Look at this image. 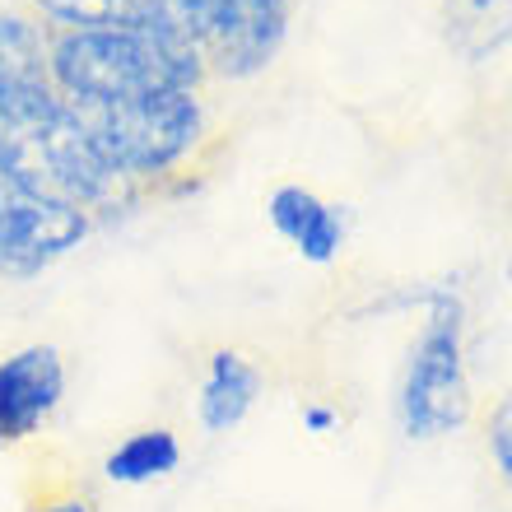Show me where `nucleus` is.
Returning <instances> with one entry per match:
<instances>
[{"label":"nucleus","mask_w":512,"mask_h":512,"mask_svg":"<svg viewBox=\"0 0 512 512\" xmlns=\"http://www.w3.org/2000/svg\"><path fill=\"white\" fill-rule=\"evenodd\" d=\"M66 401V364L56 345H24L0 359V447L33 438Z\"/></svg>","instance_id":"obj_7"},{"label":"nucleus","mask_w":512,"mask_h":512,"mask_svg":"<svg viewBox=\"0 0 512 512\" xmlns=\"http://www.w3.org/2000/svg\"><path fill=\"white\" fill-rule=\"evenodd\" d=\"M33 512H94V508H89V499H75V494H70V499H47Z\"/></svg>","instance_id":"obj_14"},{"label":"nucleus","mask_w":512,"mask_h":512,"mask_svg":"<svg viewBox=\"0 0 512 512\" xmlns=\"http://www.w3.org/2000/svg\"><path fill=\"white\" fill-rule=\"evenodd\" d=\"M70 117L80 122L84 140L122 182L168 173L205 135V108L196 89H173V94L122 103V108L70 112Z\"/></svg>","instance_id":"obj_3"},{"label":"nucleus","mask_w":512,"mask_h":512,"mask_svg":"<svg viewBox=\"0 0 512 512\" xmlns=\"http://www.w3.org/2000/svg\"><path fill=\"white\" fill-rule=\"evenodd\" d=\"M336 424H340V415L331 410V405H317V401L303 405V429L308 433H331Z\"/></svg>","instance_id":"obj_13"},{"label":"nucleus","mask_w":512,"mask_h":512,"mask_svg":"<svg viewBox=\"0 0 512 512\" xmlns=\"http://www.w3.org/2000/svg\"><path fill=\"white\" fill-rule=\"evenodd\" d=\"M182 466V443L173 429H135L103 457V475L112 485H154Z\"/></svg>","instance_id":"obj_11"},{"label":"nucleus","mask_w":512,"mask_h":512,"mask_svg":"<svg viewBox=\"0 0 512 512\" xmlns=\"http://www.w3.org/2000/svg\"><path fill=\"white\" fill-rule=\"evenodd\" d=\"M61 94L52 80V42L28 14L0 10V135L19 145L61 122Z\"/></svg>","instance_id":"obj_6"},{"label":"nucleus","mask_w":512,"mask_h":512,"mask_svg":"<svg viewBox=\"0 0 512 512\" xmlns=\"http://www.w3.org/2000/svg\"><path fill=\"white\" fill-rule=\"evenodd\" d=\"M201 52L173 24L61 28L52 38V80L70 112L122 108L173 89H196Z\"/></svg>","instance_id":"obj_1"},{"label":"nucleus","mask_w":512,"mask_h":512,"mask_svg":"<svg viewBox=\"0 0 512 512\" xmlns=\"http://www.w3.org/2000/svg\"><path fill=\"white\" fill-rule=\"evenodd\" d=\"M84 238H89V215L42 191L0 135V280H38Z\"/></svg>","instance_id":"obj_4"},{"label":"nucleus","mask_w":512,"mask_h":512,"mask_svg":"<svg viewBox=\"0 0 512 512\" xmlns=\"http://www.w3.org/2000/svg\"><path fill=\"white\" fill-rule=\"evenodd\" d=\"M294 0H168L173 24L201 52L205 70L247 80L266 70L289 33Z\"/></svg>","instance_id":"obj_5"},{"label":"nucleus","mask_w":512,"mask_h":512,"mask_svg":"<svg viewBox=\"0 0 512 512\" xmlns=\"http://www.w3.org/2000/svg\"><path fill=\"white\" fill-rule=\"evenodd\" d=\"M424 326L405 354L396 382V419L415 443L457 433L471 419V373H466V303L452 284L424 294Z\"/></svg>","instance_id":"obj_2"},{"label":"nucleus","mask_w":512,"mask_h":512,"mask_svg":"<svg viewBox=\"0 0 512 512\" xmlns=\"http://www.w3.org/2000/svg\"><path fill=\"white\" fill-rule=\"evenodd\" d=\"M266 219L308 266H331L340 256V247H345V215H340V205L322 201L312 187H298V182H284V187L270 191Z\"/></svg>","instance_id":"obj_8"},{"label":"nucleus","mask_w":512,"mask_h":512,"mask_svg":"<svg viewBox=\"0 0 512 512\" xmlns=\"http://www.w3.org/2000/svg\"><path fill=\"white\" fill-rule=\"evenodd\" d=\"M508 280H512V256H508Z\"/></svg>","instance_id":"obj_15"},{"label":"nucleus","mask_w":512,"mask_h":512,"mask_svg":"<svg viewBox=\"0 0 512 512\" xmlns=\"http://www.w3.org/2000/svg\"><path fill=\"white\" fill-rule=\"evenodd\" d=\"M256 396H261V373L252 359H243L238 350H215L196 391V419L205 433H229L252 415Z\"/></svg>","instance_id":"obj_9"},{"label":"nucleus","mask_w":512,"mask_h":512,"mask_svg":"<svg viewBox=\"0 0 512 512\" xmlns=\"http://www.w3.org/2000/svg\"><path fill=\"white\" fill-rule=\"evenodd\" d=\"M489 457L499 466L503 485L512 489V387L503 391V401L494 405V415H489Z\"/></svg>","instance_id":"obj_12"},{"label":"nucleus","mask_w":512,"mask_h":512,"mask_svg":"<svg viewBox=\"0 0 512 512\" xmlns=\"http://www.w3.org/2000/svg\"><path fill=\"white\" fill-rule=\"evenodd\" d=\"M443 33L457 56L485 61L512 42V0H443Z\"/></svg>","instance_id":"obj_10"}]
</instances>
